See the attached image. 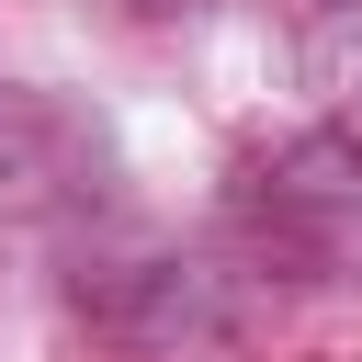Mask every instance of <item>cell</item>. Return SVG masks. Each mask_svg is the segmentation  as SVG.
Here are the masks:
<instances>
[{"label": "cell", "mask_w": 362, "mask_h": 362, "mask_svg": "<svg viewBox=\"0 0 362 362\" xmlns=\"http://www.w3.org/2000/svg\"><path fill=\"white\" fill-rule=\"evenodd\" d=\"M113 204V136L90 102L0 79V215H90Z\"/></svg>", "instance_id": "obj_1"}, {"label": "cell", "mask_w": 362, "mask_h": 362, "mask_svg": "<svg viewBox=\"0 0 362 362\" xmlns=\"http://www.w3.org/2000/svg\"><path fill=\"white\" fill-rule=\"evenodd\" d=\"M124 11H170V0H124Z\"/></svg>", "instance_id": "obj_5"}, {"label": "cell", "mask_w": 362, "mask_h": 362, "mask_svg": "<svg viewBox=\"0 0 362 362\" xmlns=\"http://www.w3.org/2000/svg\"><path fill=\"white\" fill-rule=\"evenodd\" d=\"M238 215H249L272 249H305V260H317V249L362 215V136H351V113L249 147V170H238Z\"/></svg>", "instance_id": "obj_3"}, {"label": "cell", "mask_w": 362, "mask_h": 362, "mask_svg": "<svg viewBox=\"0 0 362 362\" xmlns=\"http://www.w3.org/2000/svg\"><path fill=\"white\" fill-rule=\"evenodd\" d=\"M68 305L124 351H181V339L226 328V283L204 260H181V249H90L68 272Z\"/></svg>", "instance_id": "obj_2"}, {"label": "cell", "mask_w": 362, "mask_h": 362, "mask_svg": "<svg viewBox=\"0 0 362 362\" xmlns=\"http://www.w3.org/2000/svg\"><path fill=\"white\" fill-rule=\"evenodd\" d=\"M294 68H305V90H317L328 113L362 124V0H317L305 34H294Z\"/></svg>", "instance_id": "obj_4"}]
</instances>
